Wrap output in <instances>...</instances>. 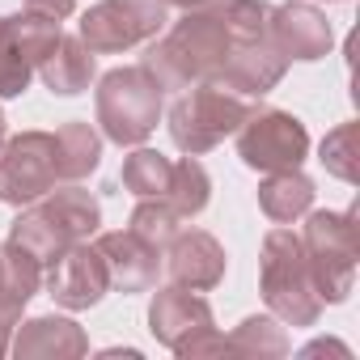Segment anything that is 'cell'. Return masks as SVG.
I'll list each match as a JSON object with an SVG mask.
<instances>
[{
    "mask_svg": "<svg viewBox=\"0 0 360 360\" xmlns=\"http://www.w3.org/2000/svg\"><path fill=\"white\" fill-rule=\"evenodd\" d=\"M229 51H233V39H229L225 22L217 18V9L204 0V5L187 9L183 22H174L161 39H153L140 68L165 94V89H187L195 81H217Z\"/></svg>",
    "mask_w": 360,
    "mask_h": 360,
    "instance_id": "cell-1",
    "label": "cell"
},
{
    "mask_svg": "<svg viewBox=\"0 0 360 360\" xmlns=\"http://www.w3.org/2000/svg\"><path fill=\"white\" fill-rule=\"evenodd\" d=\"M259 292L267 309L288 322V326H314L322 314V297L301 246V233L276 225L263 238V259H259Z\"/></svg>",
    "mask_w": 360,
    "mask_h": 360,
    "instance_id": "cell-2",
    "label": "cell"
},
{
    "mask_svg": "<svg viewBox=\"0 0 360 360\" xmlns=\"http://www.w3.org/2000/svg\"><path fill=\"white\" fill-rule=\"evenodd\" d=\"M246 115H250V102L242 94L217 81H195L169 106V140L187 157H200V153H212L225 136H233Z\"/></svg>",
    "mask_w": 360,
    "mask_h": 360,
    "instance_id": "cell-3",
    "label": "cell"
},
{
    "mask_svg": "<svg viewBox=\"0 0 360 360\" xmlns=\"http://www.w3.org/2000/svg\"><path fill=\"white\" fill-rule=\"evenodd\" d=\"M94 102H98V123H102L106 140H115L123 148H136V144H144L157 131V119H161V85L140 64L110 68L98 81Z\"/></svg>",
    "mask_w": 360,
    "mask_h": 360,
    "instance_id": "cell-4",
    "label": "cell"
},
{
    "mask_svg": "<svg viewBox=\"0 0 360 360\" xmlns=\"http://www.w3.org/2000/svg\"><path fill=\"white\" fill-rule=\"evenodd\" d=\"M314 284L322 305L347 301L356 284V259H360V233H356V204L347 212H309L305 233H301Z\"/></svg>",
    "mask_w": 360,
    "mask_h": 360,
    "instance_id": "cell-5",
    "label": "cell"
},
{
    "mask_svg": "<svg viewBox=\"0 0 360 360\" xmlns=\"http://www.w3.org/2000/svg\"><path fill=\"white\" fill-rule=\"evenodd\" d=\"M148 330L174 356H217V352H229L225 335H217L212 305L204 297H195L191 288H178V284H169V288H161L153 297Z\"/></svg>",
    "mask_w": 360,
    "mask_h": 360,
    "instance_id": "cell-6",
    "label": "cell"
},
{
    "mask_svg": "<svg viewBox=\"0 0 360 360\" xmlns=\"http://www.w3.org/2000/svg\"><path fill=\"white\" fill-rule=\"evenodd\" d=\"M169 5L165 0H98L81 18V43L94 56H115L136 43H148L165 30Z\"/></svg>",
    "mask_w": 360,
    "mask_h": 360,
    "instance_id": "cell-7",
    "label": "cell"
},
{
    "mask_svg": "<svg viewBox=\"0 0 360 360\" xmlns=\"http://www.w3.org/2000/svg\"><path fill=\"white\" fill-rule=\"evenodd\" d=\"M233 136H238V157L263 174L301 169V161L309 153L305 123L288 110H276V106H250V115L242 119V127Z\"/></svg>",
    "mask_w": 360,
    "mask_h": 360,
    "instance_id": "cell-8",
    "label": "cell"
},
{
    "mask_svg": "<svg viewBox=\"0 0 360 360\" xmlns=\"http://www.w3.org/2000/svg\"><path fill=\"white\" fill-rule=\"evenodd\" d=\"M60 165H56V131H22L0 148V200L26 208L56 191Z\"/></svg>",
    "mask_w": 360,
    "mask_h": 360,
    "instance_id": "cell-9",
    "label": "cell"
},
{
    "mask_svg": "<svg viewBox=\"0 0 360 360\" xmlns=\"http://www.w3.org/2000/svg\"><path fill=\"white\" fill-rule=\"evenodd\" d=\"M47 292L64 309H89V305H98L110 292V271H106V259L98 255V246L72 242L64 255H56L51 271H47Z\"/></svg>",
    "mask_w": 360,
    "mask_h": 360,
    "instance_id": "cell-10",
    "label": "cell"
},
{
    "mask_svg": "<svg viewBox=\"0 0 360 360\" xmlns=\"http://www.w3.org/2000/svg\"><path fill=\"white\" fill-rule=\"evenodd\" d=\"M165 250H169L165 271H169V284L178 288L208 292L225 280V246L204 229H178Z\"/></svg>",
    "mask_w": 360,
    "mask_h": 360,
    "instance_id": "cell-11",
    "label": "cell"
},
{
    "mask_svg": "<svg viewBox=\"0 0 360 360\" xmlns=\"http://www.w3.org/2000/svg\"><path fill=\"white\" fill-rule=\"evenodd\" d=\"M284 72H288V60L280 56V47L271 43V34H259L250 43H233V51H229L217 85L233 89L242 98H263V94H271L284 81Z\"/></svg>",
    "mask_w": 360,
    "mask_h": 360,
    "instance_id": "cell-12",
    "label": "cell"
},
{
    "mask_svg": "<svg viewBox=\"0 0 360 360\" xmlns=\"http://www.w3.org/2000/svg\"><path fill=\"white\" fill-rule=\"evenodd\" d=\"M94 246L106 259L110 288H119V292H148V288H157V276H161V250L157 246H148L131 229L98 233Z\"/></svg>",
    "mask_w": 360,
    "mask_h": 360,
    "instance_id": "cell-13",
    "label": "cell"
},
{
    "mask_svg": "<svg viewBox=\"0 0 360 360\" xmlns=\"http://www.w3.org/2000/svg\"><path fill=\"white\" fill-rule=\"evenodd\" d=\"M267 34L280 47L284 60H322L330 51V39H335L326 13H318L314 5H305V0H292V5L271 9Z\"/></svg>",
    "mask_w": 360,
    "mask_h": 360,
    "instance_id": "cell-14",
    "label": "cell"
},
{
    "mask_svg": "<svg viewBox=\"0 0 360 360\" xmlns=\"http://www.w3.org/2000/svg\"><path fill=\"white\" fill-rule=\"evenodd\" d=\"M9 352L22 356V360L26 356H56V360H64V356H85L89 352V339H85V330L72 318L47 314V318L22 322L18 335L9 339Z\"/></svg>",
    "mask_w": 360,
    "mask_h": 360,
    "instance_id": "cell-15",
    "label": "cell"
},
{
    "mask_svg": "<svg viewBox=\"0 0 360 360\" xmlns=\"http://www.w3.org/2000/svg\"><path fill=\"white\" fill-rule=\"evenodd\" d=\"M34 72L43 77V85H47L51 94L72 98V94L89 89V81H94V51H89L81 39L60 34V39H56V47L43 56V64H39Z\"/></svg>",
    "mask_w": 360,
    "mask_h": 360,
    "instance_id": "cell-16",
    "label": "cell"
},
{
    "mask_svg": "<svg viewBox=\"0 0 360 360\" xmlns=\"http://www.w3.org/2000/svg\"><path fill=\"white\" fill-rule=\"evenodd\" d=\"M34 204L60 225V233H64L68 242H85V238H94L98 225H102V208H98V200H94L89 191H81L77 183L64 187V191H47V195L34 200Z\"/></svg>",
    "mask_w": 360,
    "mask_h": 360,
    "instance_id": "cell-17",
    "label": "cell"
},
{
    "mask_svg": "<svg viewBox=\"0 0 360 360\" xmlns=\"http://www.w3.org/2000/svg\"><path fill=\"white\" fill-rule=\"evenodd\" d=\"M39 284H43V263L30 250H22L18 242L0 246V309L22 318V309L39 292Z\"/></svg>",
    "mask_w": 360,
    "mask_h": 360,
    "instance_id": "cell-18",
    "label": "cell"
},
{
    "mask_svg": "<svg viewBox=\"0 0 360 360\" xmlns=\"http://www.w3.org/2000/svg\"><path fill=\"white\" fill-rule=\"evenodd\" d=\"M309 204H314V183L301 169H276V174L263 178V187H259V208L276 225H288V221L305 217Z\"/></svg>",
    "mask_w": 360,
    "mask_h": 360,
    "instance_id": "cell-19",
    "label": "cell"
},
{
    "mask_svg": "<svg viewBox=\"0 0 360 360\" xmlns=\"http://www.w3.org/2000/svg\"><path fill=\"white\" fill-rule=\"evenodd\" d=\"M102 161V136L94 123H64L56 131V165H60V183H81L89 178Z\"/></svg>",
    "mask_w": 360,
    "mask_h": 360,
    "instance_id": "cell-20",
    "label": "cell"
},
{
    "mask_svg": "<svg viewBox=\"0 0 360 360\" xmlns=\"http://www.w3.org/2000/svg\"><path fill=\"white\" fill-rule=\"evenodd\" d=\"M183 221H191V217H200L204 208H208V200H212V178H208V169L195 161V157H183V161H174V169H169V187H165V195H161Z\"/></svg>",
    "mask_w": 360,
    "mask_h": 360,
    "instance_id": "cell-21",
    "label": "cell"
},
{
    "mask_svg": "<svg viewBox=\"0 0 360 360\" xmlns=\"http://www.w3.org/2000/svg\"><path fill=\"white\" fill-rule=\"evenodd\" d=\"M34 77V60L18 34L13 18H0V98H22L30 89Z\"/></svg>",
    "mask_w": 360,
    "mask_h": 360,
    "instance_id": "cell-22",
    "label": "cell"
},
{
    "mask_svg": "<svg viewBox=\"0 0 360 360\" xmlns=\"http://www.w3.org/2000/svg\"><path fill=\"white\" fill-rule=\"evenodd\" d=\"M169 169H174V161L161 157L157 148H136L123 161V187L131 195H140V200H157L169 187Z\"/></svg>",
    "mask_w": 360,
    "mask_h": 360,
    "instance_id": "cell-23",
    "label": "cell"
},
{
    "mask_svg": "<svg viewBox=\"0 0 360 360\" xmlns=\"http://www.w3.org/2000/svg\"><path fill=\"white\" fill-rule=\"evenodd\" d=\"M127 229H131L136 238H144L148 246L165 250V246L174 242V233L183 229V217H178V212H174V208L157 195V200H140V204H136V212H131Z\"/></svg>",
    "mask_w": 360,
    "mask_h": 360,
    "instance_id": "cell-24",
    "label": "cell"
},
{
    "mask_svg": "<svg viewBox=\"0 0 360 360\" xmlns=\"http://www.w3.org/2000/svg\"><path fill=\"white\" fill-rule=\"evenodd\" d=\"M229 352L238 356H284L288 352V335L284 326H276L271 318H246L229 339H225Z\"/></svg>",
    "mask_w": 360,
    "mask_h": 360,
    "instance_id": "cell-25",
    "label": "cell"
},
{
    "mask_svg": "<svg viewBox=\"0 0 360 360\" xmlns=\"http://www.w3.org/2000/svg\"><path fill=\"white\" fill-rule=\"evenodd\" d=\"M360 123H339L335 131H326L322 140V165L343 178V183H356L360 178Z\"/></svg>",
    "mask_w": 360,
    "mask_h": 360,
    "instance_id": "cell-26",
    "label": "cell"
},
{
    "mask_svg": "<svg viewBox=\"0 0 360 360\" xmlns=\"http://www.w3.org/2000/svg\"><path fill=\"white\" fill-rule=\"evenodd\" d=\"M22 5H26L30 13H39V18L64 22V18H72V9H77V0H22Z\"/></svg>",
    "mask_w": 360,
    "mask_h": 360,
    "instance_id": "cell-27",
    "label": "cell"
},
{
    "mask_svg": "<svg viewBox=\"0 0 360 360\" xmlns=\"http://www.w3.org/2000/svg\"><path fill=\"white\" fill-rule=\"evenodd\" d=\"M13 326H18V318H13L9 309H0V356L9 352V335H13Z\"/></svg>",
    "mask_w": 360,
    "mask_h": 360,
    "instance_id": "cell-28",
    "label": "cell"
},
{
    "mask_svg": "<svg viewBox=\"0 0 360 360\" xmlns=\"http://www.w3.org/2000/svg\"><path fill=\"white\" fill-rule=\"evenodd\" d=\"M5 140H9V136H5V115H0V148H5Z\"/></svg>",
    "mask_w": 360,
    "mask_h": 360,
    "instance_id": "cell-29",
    "label": "cell"
}]
</instances>
